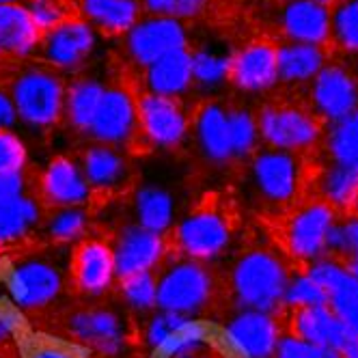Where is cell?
Instances as JSON below:
<instances>
[{"instance_id":"obj_27","label":"cell","mask_w":358,"mask_h":358,"mask_svg":"<svg viewBox=\"0 0 358 358\" xmlns=\"http://www.w3.org/2000/svg\"><path fill=\"white\" fill-rule=\"evenodd\" d=\"M192 87L190 48L166 55L145 69V93L182 99Z\"/></svg>"},{"instance_id":"obj_26","label":"cell","mask_w":358,"mask_h":358,"mask_svg":"<svg viewBox=\"0 0 358 358\" xmlns=\"http://www.w3.org/2000/svg\"><path fill=\"white\" fill-rule=\"evenodd\" d=\"M283 29L294 43L322 48L330 37V13L317 0H292L283 11Z\"/></svg>"},{"instance_id":"obj_44","label":"cell","mask_w":358,"mask_h":358,"mask_svg":"<svg viewBox=\"0 0 358 358\" xmlns=\"http://www.w3.org/2000/svg\"><path fill=\"white\" fill-rule=\"evenodd\" d=\"M17 328H20V317L15 315V311L5 304H0V348L15 343Z\"/></svg>"},{"instance_id":"obj_33","label":"cell","mask_w":358,"mask_h":358,"mask_svg":"<svg viewBox=\"0 0 358 358\" xmlns=\"http://www.w3.org/2000/svg\"><path fill=\"white\" fill-rule=\"evenodd\" d=\"M115 292L123 306L138 315H149L151 311H156V270L117 278Z\"/></svg>"},{"instance_id":"obj_5","label":"cell","mask_w":358,"mask_h":358,"mask_svg":"<svg viewBox=\"0 0 358 358\" xmlns=\"http://www.w3.org/2000/svg\"><path fill=\"white\" fill-rule=\"evenodd\" d=\"M216 304H222L220 274L210 264L166 252L156 268V309L194 320Z\"/></svg>"},{"instance_id":"obj_13","label":"cell","mask_w":358,"mask_h":358,"mask_svg":"<svg viewBox=\"0 0 358 358\" xmlns=\"http://www.w3.org/2000/svg\"><path fill=\"white\" fill-rule=\"evenodd\" d=\"M304 104L326 125L358 110V78L343 65H324L309 83Z\"/></svg>"},{"instance_id":"obj_43","label":"cell","mask_w":358,"mask_h":358,"mask_svg":"<svg viewBox=\"0 0 358 358\" xmlns=\"http://www.w3.org/2000/svg\"><path fill=\"white\" fill-rule=\"evenodd\" d=\"M29 190L27 184V175L24 173H15V175H0V208L5 203L13 201L15 196L24 194Z\"/></svg>"},{"instance_id":"obj_6","label":"cell","mask_w":358,"mask_h":358,"mask_svg":"<svg viewBox=\"0 0 358 358\" xmlns=\"http://www.w3.org/2000/svg\"><path fill=\"white\" fill-rule=\"evenodd\" d=\"M65 87V78L52 67L31 65L20 69L7 91L17 121L33 130H52L63 121Z\"/></svg>"},{"instance_id":"obj_41","label":"cell","mask_w":358,"mask_h":358,"mask_svg":"<svg viewBox=\"0 0 358 358\" xmlns=\"http://www.w3.org/2000/svg\"><path fill=\"white\" fill-rule=\"evenodd\" d=\"M272 358H345V356L337 350L309 345V343H302L294 337L280 335Z\"/></svg>"},{"instance_id":"obj_46","label":"cell","mask_w":358,"mask_h":358,"mask_svg":"<svg viewBox=\"0 0 358 358\" xmlns=\"http://www.w3.org/2000/svg\"><path fill=\"white\" fill-rule=\"evenodd\" d=\"M15 123H17V117L11 104V97L5 89H0V130H13Z\"/></svg>"},{"instance_id":"obj_29","label":"cell","mask_w":358,"mask_h":358,"mask_svg":"<svg viewBox=\"0 0 358 358\" xmlns=\"http://www.w3.org/2000/svg\"><path fill=\"white\" fill-rule=\"evenodd\" d=\"M85 22L95 31L125 35L141 20L138 0H80Z\"/></svg>"},{"instance_id":"obj_3","label":"cell","mask_w":358,"mask_h":358,"mask_svg":"<svg viewBox=\"0 0 358 358\" xmlns=\"http://www.w3.org/2000/svg\"><path fill=\"white\" fill-rule=\"evenodd\" d=\"M236 231V203L218 192H212L196 203L192 212L179 220L164 238L169 252L177 257L212 264L231 248Z\"/></svg>"},{"instance_id":"obj_48","label":"cell","mask_w":358,"mask_h":358,"mask_svg":"<svg viewBox=\"0 0 358 358\" xmlns=\"http://www.w3.org/2000/svg\"><path fill=\"white\" fill-rule=\"evenodd\" d=\"M29 358H73V356L57 345H41V348L33 350Z\"/></svg>"},{"instance_id":"obj_39","label":"cell","mask_w":358,"mask_h":358,"mask_svg":"<svg viewBox=\"0 0 358 358\" xmlns=\"http://www.w3.org/2000/svg\"><path fill=\"white\" fill-rule=\"evenodd\" d=\"M141 9H147L156 17H169V20H192L201 15L208 7V0H138Z\"/></svg>"},{"instance_id":"obj_12","label":"cell","mask_w":358,"mask_h":358,"mask_svg":"<svg viewBox=\"0 0 358 358\" xmlns=\"http://www.w3.org/2000/svg\"><path fill=\"white\" fill-rule=\"evenodd\" d=\"M65 337L101 356H117L125 345V322L108 306H80L61 320Z\"/></svg>"},{"instance_id":"obj_24","label":"cell","mask_w":358,"mask_h":358,"mask_svg":"<svg viewBox=\"0 0 358 358\" xmlns=\"http://www.w3.org/2000/svg\"><path fill=\"white\" fill-rule=\"evenodd\" d=\"M41 31L22 3L0 5V59H29L37 55Z\"/></svg>"},{"instance_id":"obj_25","label":"cell","mask_w":358,"mask_h":358,"mask_svg":"<svg viewBox=\"0 0 358 358\" xmlns=\"http://www.w3.org/2000/svg\"><path fill=\"white\" fill-rule=\"evenodd\" d=\"M45 208L33 190L15 196L0 208V248H11L29 240L43 220Z\"/></svg>"},{"instance_id":"obj_42","label":"cell","mask_w":358,"mask_h":358,"mask_svg":"<svg viewBox=\"0 0 358 358\" xmlns=\"http://www.w3.org/2000/svg\"><path fill=\"white\" fill-rule=\"evenodd\" d=\"M24 7L31 13L35 27L41 31V35L52 31L61 22L67 20L59 0H29V5H24Z\"/></svg>"},{"instance_id":"obj_38","label":"cell","mask_w":358,"mask_h":358,"mask_svg":"<svg viewBox=\"0 0 358 358\" xmlns=\"http://www.w3.org/2000/svg\"><path fill=\"white\" fill-rule=\"evenodd\" d=\"M326 252H343L358 259V214H339L335 227L328 236ZM324 252V255H326Z\"/></svg>"},{"instance_id":"obj_35","label":"cell","mask_w":358,"mask_h":358,"mask_svg":"<svg viewBox=\"0 0 358 358\" xmlns=\"http://www.w3.org/2000/svg\"><path fill=\"white\" fill-rule=\"evenodd\" d=\"M227 121H229V138H231V149L238 166L262 145L257 121H255V113L244 106H227Z\"/></svg>"},{"instance_id":"obj_49","label":"cell","mask_w":358,"mask_h":358,"mask_svg":"<svg viewBox=\"0 0 358 358\" xmlns=\"http://www.w3.org/2000/svg\"><path fill=\"white\" fill-rule=\"evenodd\" d=\"M0 358H22V352L17 350V343L0 348Z\"/></svg>"},{"instance_id":"obj_21","label":"cell","mask_w":358,"mask_h":358,"mask_svg":"<svg viewBox=\"0 0 358 358\" xmlns=\"http://www.w3.org/2000/svg\"><path fill=\"white\" fill-rule=\"evenodd\" d=\"M306 272L324 292L328 309L358 337V280L328 257L306 266Z\"/></svg>"},{"instance_id":"obj_37","label":"cell","mask_w":358,"mask_h":358,"mask_svg":"<svg viewBox=\"0 0 358 358\" xmlns=\"http://www.w3.org/2000/svg\"><path fill=\"white\" fill-rule=\"evenodd\" d=\"M29 164V149L15 130H0V175L24 173Z\"/></svg>"},{"instance_id":"obj_31","label":"cell","mask_w":358,"mask_h":358,"mask_svg":"<svg viewBox=\"0 0 358 358\" xmlns=\"http://www.w3.org/2000/svg\"><path fill=\"white\" fill-rule=\"evenodd\" d=\"M132 212L134 224L147 229V231L166 236L173 229L175 201L171 192L158 186H143L132 194Z\"/></svg>"},{"instance_id":"obj_8","label":"cell","mask_w":358,"mask_h":358,"mask_svg":"<svg viewBox=\"0 0 358 358\" xmlns=\"http://www.w3.org/2000/svg\"><path fill=\"white\" fill-rule=\"evenodd\" d=\"M255 121L264 147L296 153H309L324 132V123L311 113V108L304 101L294 99L266 101L255 113Z\"/></svg>"},{"instance_id":"obj_20","label":"cell","mask_w":358,"mask_h":358,"mask_svg":"<svg viewBox=\"0 0 358 358\" xmlns=\"http://www.w3.org/2000/svg\"><path fill=\"white\" fill-rule=\"evenodd\" d=\"M76 162L80 164V171L93 194H117L132 184V169L121 147L87 143Z\"/></svg>"},{"instance_id":"obj_11","label":"cell","mask_w":358,"mask_h":358,"mask_svg":"<svg viewBox=\"0 0 358 358\" xmlns=\"http://www.w3.org/2000/svg\"><path fill=\"white\" fill-rule=\"evenodd\" d=\"M222 339L240 358H272L280 339L276 313L227 309L222 317Z\"/></svg>"},{"instance_id":"obj_23","label":"cell","mask_w":358,"mask_h":358,"mask_svg":"<svg viewBox=\"0 0 358 358\" xmlns=\"http://www.w3.org/2000/svg\"><path fill=\"white\" fill-rule=\"evenodd\" d=\"M192 136L203 160L216 166H236L231 138H229L227 106L222 101H206L192 115Z\"/></svg>"},{"instance_id":"obj_28","label":"cell","mask_w":358,"mask_h":358,"mask_svg":"<svg viewBox=\"0 0 358 358\" xmlns=\"http://www.w3.org/2000/svg\"><path fill=\"white\" fill-rule=\"evenodd\" d=\"M106 85L91 78V76H78L65 87V106H63V121L73 132L85 134L93 123L97 106L104 95Z\"/></svg>"},{"instance_id":"obj_1","label":"cell","mask_w":358,"mask_h":358,"mask_svg":"<svg viewBox=\"0 0 358 358\" xmlns=\"http://www.w3.org/2000/svg\"><path fill=\"white\" fill-rule=\"evenodd\" d=\"M298 268L278 248L266 227L264 231L259 229L229 262L227 272L220 274L224 311L250 309L276 313L283 306L289 278Z\"/></svg>"},{"instance_id":"obj_32","label":"cell","mask_w":358,"mask_h":358,"mask_svg":"<svg viewBox=\"0 0 358 358\" xmlns=\"http://www.w3.org/2000/svg\"><path fill=\"white\" fill-rule=\"evenodd\" d=\"M89 231V214L85 206L78 208H57L45 210L43 220L37 229V236L43 238L48 246H67L80 242Z\"/></svg>"},{"instance_id":"obj_51","label":"cell","mask_w":358,"mask_h":358,"mask_svg":"<svg viewBox=\"0 0 358 358\" xmlns=\"http://www.w3.org/2000/svg\"><path fill=\"white\" fill-rule=\"evenodd\" d=\"M3 264H5V250L0 248V268H3Z\"/></svg>"},{"instance_id":"obj_47","label":"cell","mask_w":358,"mask_h":358,"mask_svg":"<svg viewBox=\"0 0 358 358\" xmlns=\"http://www.w3.org/2000/svg\"><path fill=\"white\" fill-rule=\"evenodd\" d=\"M324 257H328V259H332L335 264H339L343 270H348L358 280V259L350 257V255H343V252H326Z\"/></svg>"},{"instance_id":"obj_7","label":"cell","mask_w":358,"mask_h":358,"mask_svg":"<svg viewBox=\"0 0 358 358\" xmlns=\"http://www.w3.org/2000/svg\"><path fill=\"white\" fill-rule=\"evenodd\" d=\"M45 250L22 252L9 264L7 292L22 311H41L52 304L65 287V270L57 252Z\"/></svg>"},{"instance_id":"obj_19","label":"cell","mask_w":358,"mask_h":358,"mask_svg":"<svg viewBox=\"0 0 358 358\" xmlns=\"http://www.w3.org/2000/svg\"><path fill=\"white\" fill-rule=\"evenodd\" d=\"M33 192L45 210L87 206V201L93 196L91 186L87 184L80 171V164L76 162V158L67 156H57L48 162Z\"/></svg>"},{"instance_id":"obj_17","label":"cell","mask_w":358,"mask_h":358,"mask_svg":"<svg viewBox=\"0 0 358 358\" xmlns=\"http://www.w3.org/2000/svg\"><path fill=\"white\" fill-rule=\"evenodd\" d=\"M97 45L95 29L85 20H65L41 35L37 52L45 67L61 71H78L87 65Z\"/></svg>"},{"instance_id":"obj_15","label":"cell","mask_w":358,"mask_h":358,"mask_svg":"<svg viewBox=\"0 0 358 358\" xmlns=\"http://www.w3.org/2000/svg\"><path fill=\"white\" fill-rule=\"evenodd\" d=\"M69 280L85 298H99L115 287V259L106 238L87 236L76 242L69 255Z\"/></svg>"},{"instance_id":"obj_34","label":"cell","mask_w":358,"mask_h":358,"mask_svg":"<svg viewBox=\"0 0 358 358\" xmlns=\"http://www.w3.org/2000/svg\"><path fill=\"white\" fill-rule=\"evenodd\" d=\"M231 55H229V52H220V50H214V48H196V50H190L192 85L210 91V89H216V87L229 83V67H231Z\"/></svg>"},{"instance_id":"obj_40","label":"cell","mask_w":358,"mask_h":358,"mask_svg":"<svg viewBox=\"0 0 358 358\" xmlns=\"http://www.w3.org/2000/svg\"><path fill=\"white\" fill-rule=\"evenodd\" d=\"M190 317H184V315H177V313H169V311H160V309H156V311H151L149 313V317H147V322H145V326H143V341L156 352L173 332L182 326V324H186Z\"/></svg>"},{"instance_id":"obj_9","label":"cell","mask_w":358,"mask_h":358,"mask_svg":"<svg viewBox=\"0 0 358 358\" xmlns=\"http://www.w3.org/2000/svg\"><path fill=\"white\" fill-rule=\"evenodd\" d=\"M280 335L294 337L302 343L337 350L350 356L358 348V337L350 332L326 304H294L280 306Z\"/></svg>"},{"instance_id":"obj_36","label":"cell","mask_w":358,"mask_h":358,"mask_svg":"<svg viewBox=\"0 0 358 358\" xmlns=\"http://www.w3.org/2000/svg\"><path fill=\"white\" fill-rule=\"evenodd\" d=\"M330 29L339 48L358 52V0H343L330 22Z\"/></svg>"},{"instance_id":"obj_10","label":"cell","mask_w":358,"mask_h":358,"mask_svg":"<svg viewBox=\"0 0 358 358\" xmlns=\"http://www.w3.org/2000/svg\"><path fill=\"white\" fill-rule=\"evenodd\" d=\"M138 113V138L145 147L173 149L182 145L190 132L192 117L182 99L162 97L153 93H141L136 97ZM134 143V145H136Z\"/></svg>"},{"instance_id":"obj_53","label":"cell","mask_w":358,"mask_h":358,"mask_svg":"<svg viewBox=\"0 0 358 358\" xmlns=\"http://www.w3.org/2000/svg\"><path fill=\"white\" fill-rule=\"evenodd\" d=\"M345 358H358V348H356V350H354V352H352L350 356H345Z\"/></svg>"},{"instance_id":"obj_2","label":"cell","mask_w":358,"mask_h":358,"mask_svg":"<svg viewBox=\"0 0 358 358\" xmlns=\"http://www.w3.org/2000/svg\"><path fill=\"white\" fill-rule=\"evenodd\" d=\"M309 169V153L272 149L264 145H259L242 164L236 166L240 182L257 206L262 218L280 214L306 194Z\"/></svg>"},{"instance_id":"obj_4","label":"cell","mask_w":358,"mask_h":358,"mask_svg":"<svg viewBox=\"0 0 358 358\" xmlns=\"http://www.w3.org/2000/svg\"><path fill=\"white\" fill-rule=\"evenodd\" d=\"M339 212L328 201L304 194L280 214L262 218L266 231L287 257L306 268L324 257Z\"/></svg>"},{"instance_id":"obj_18","label":"cell","mask_w":358,"mask_h":358,"mask_svg":"<svg viewBox=\"0 0 358 358\" xmlns=\"http://www.w3.org/2000/svg\"><path fill=\"white\" fill-rule=\"evenodd\" d=\"M108 242L113 248L117 278L138 272H153L164 262L169 252L164 236L147 231L134 222L119 227L113 240Z\"/></svg>"},{"instance_id":"obj_16","label":"cell","mask_w":358,"mask_h":358,"mask_svg":"<svg viewBox=\"0 0 358 358\" xmlns=\"http://www.w3.org/2000/svg\"><path fill=\"white\" fill-rule=\"evenodd\" d=\"M188 31L184 22L149 15L138 20L125 33V52L141 69H147L166 55L188 50Z\"/></svg>"},{"instance_id":"obj_30","label":"cell","mask_w":358,"mask_h":358,"mask_svg":"<svg viewBox=\"0 0 358 358\" xmlns=\"http://www.w3.org/2000/svg\"><path fill=\"white\" fill-rule=\"evenodd\" d=\"M278 83L285 85H309L317 71L326 65L324 50L309 43H285L276 48Z\"/></svg>"},{"instance_id":"obj_50","label":"cell","mask_w":358,"mask_h":358,"mask_svg":"<svg viewBox=\"0 0 358 358\" xmlns=\"http://www.w3.org/2000/svg\"><path fill=\"white\" fill-rule=\"evenodd\" d=\"M345 212H350V214H358V188H356V192H354V196H352V201H350V206H348V210ZM343 214V212H341Z\"/></svg>"},{"instance_id":"obj_22","label":"cell","mask_w":358,"mask_h":358,"mask_svg":"<svg viewBox=\"0 0 358 358\" xmlns=\"http://www.w3.org/2000/svg\"><path fill=\"white\" fill-rule=\"evenodd\" d=\"M229 83L242 93H264L278 83L276 48L266 41H255L231 55Z\"/></svg>"},{"instance_id":"obj_52","label":"cell","mask_w":358,"mask_h":358,"mask_svg":"<svg viewBox=\"0 0 358 358\" xmlns=\"http://www.w3.org/2000/svg\"><path fill=\"white\" fill-rule=\"evenodd\" d=\"M11 3H17V0H0V5H11Z\"/></svg>"},{"instance_id":"obj_14","label":"cell","mask_w":358,"mask_h":358,"mask_svg":"<svg viewBox=\"0 0 358 358\" xmlns=\"http://www.w3.org/2000/svg\"><path fill=\"white\" fill-rule=\"evenodd\" d=\"M91 143H104L113 147L134 145L138 138L136 97L130 89L113 85L104 89L93 123L87 132Z\"/></svg>"},{"instance_id":"obj_45","label":"cell","mask_w":358,"mask_h":358,"mask_svg":"<svg viewBox=\"0 0 358 358\" xmlns=\"http://www.w3.org/2000/svg\"><path fill=\"white\" fill-rule=\"evenodd\" d=\"M169 358H229V356L210 339V341H203L199 345H192L184 352H179L175 356H169Z\"/></svg>"}]
</instances>
